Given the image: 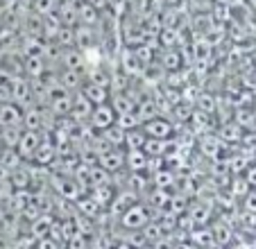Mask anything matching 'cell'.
<instances>
[{
	"mask_svg": "<svg viewBox=\"0 0 256 249\" xmlns=\"http://www.w3.org/2000/svg\"><path fill=\"white\" fill-rule=\"evenodd\" d=\"M148 222H150V208L145 204H140V202H134L120 216V226L130 231H140Z\"/></svg>",
	"mask_w": 256,
	"mask_h": 249,
	"instance_id": "6da1fadb",
	"label": "cell"
},
{
	"mask_svg": "<svg viewBox=\"0 0 256 249\" xmlns=\"http://www.w3.org/2000/svg\"><path fill=\"white\" fill-rule=\"evenodd\" d=\"M140 130L145 132V136H148V138L170 140V136L174 134V124H172V120L164 118V116H154V118L140 122Z\"/></svg>",
	"mask_w": 256,
	"mask_h": 249,
	"instance_id": "7a4b0ae2",
	"label": "cell"
},
{
	"mask_svg": "<svg viewBox=\"0 0 256 249\" xmlns=\"http://www.w3.org/2000/svg\"><path fill=\"white\" fill-rule=\"evenodd\" d=\"M10 88H12V102L20 109L34 106V88L32 82L20 80V77H12L10 80Z\"/></svg>",
	"mask_w": 256,
	"mask_h": 249,
	"instance_id": "3957f363",
	"label": "cell"
},
{
	"mask_svg": "<svg viewBox=\"0 0 256 249\" xmlns=\"http://www.w3.org/2000/svg\"><path fill=\"white\" fill-rule=\"evenodd\" d=\"M88 124H91V130H96L98 134H100V132H104L106 127L116 124V111L109 106V102H106V104L93 106V114H91V118H88Z\"/></svg>",
	"mask_w": 256,
	"mask_h": 249,
	"instance_id": "277c9868",
	"label": "cell"
},
{
	"mask_svg": "<svg viewBox=\"0 0 256 249\" xmlns=\"http://www.w3.org/2000/svg\"><path fill=\"white\" fill-rule=\"evenodd\" d=\"M41 140H44V132H28L23 130V134H20V140L18 145H16V152H18L20 158H32V154L36 152V148L41 145Z\"/></svg>",
	"mask_w": 256,
	"mask_h": 249,
	"instance_id": "5b68a950",
	"label": "cell"
},
{
	"mask_svg": "<svg viewBox=\"0 0 256 249\" xmlns=\"http://www.w3.org/2000/svg\"><path fill=\"white\" fill-rule=\"evenodd\" d=\"M98 166H100L102 170H106L109 174L118 172V170L125 168V152H120V148L106 150L104 154L98 156Z\"/></svg>",
	"mask_w": 256,
	"mask_h": 249,
	"instance_id": "8992f818",
	"label": "cell"
},
{
	"mask_svg": "<svg viewBox=\"0 0 256 249\" xmlns=\"http://www.w3.org/2000/svg\"><path fill=\"white\" fill-rule=\"evenodd\" d=\"M46 118H48V111L39 109V106H28L23 109V130L28 132H44L46 130Z\"/></svg>",
	"mask_w": 256,
	"mask_h": 249,
	"instance_id": "52a82bcc",
	"label": "cell"
},
{
	"mask_svg": "<svg viewBox=\"0 0 256 249\" xmlns=\"http://www.w3.org/2000/svg\"><path fill=\"white\" fill-rule=\"evenodd\" d=\"M5 127H23V109L14 102H2L0 104V130Z\"/></svg>",
	"mask_w": 256,
	"mask_h": 249,
	"instance_id": "ba28073f",
	"label": "cell"
},
{
	"mask_svg": "<svg viewBox=\"0 0 256 249\" xmlns=\"http://www.w3.org/2000/svg\"><path fill=\"white\" fill-rule=\"evenodd\" d=\"M91 114H93V104L82 96V91H78V93H75V98H72V111H70V116H68V118H70L72 122L84 124V122H88Z\"/></svg>",
	"mask_w": 256,
	"mask_h": 249,
	"instance_id": "9c48e42d",
	"label": "cell"
},
{
	"mask_svg": "<svg viewBox=\"0 0 256 249\" xmlns=\"http://www.w3.org/2000/svg\"><path fill=\"white\" fill-rule=\"evenodd\" d=\"M64 70H86V54L78 48H66L62 52Z\"/></svg>",
	"mask_w": 256,
	"mask_h": 249,
	"instance_id": "30bf717a",
	"label": "cell"
},
{
	"mask_svg": "<svg viewBox=\"0 0 256 249\" xmlns=\"http://www.w3.org/2000/svg\"><path fill=\"white\" fill-rule=\"evenodd\" d=\"M80 91H82V96L86 98L93 106L109 102V88L106 86H98V84H91V82H84V86L80 88Z\"/></svg>",
	"mask_w": 256,
	"mask_h": 249,
	"instance_id": "8fae6325",
	"label": "cell"
},
{
	"mask_svg": "<svg viewBox=\"0 0 256 249\" xmlns=\"http://www.w3.org/2000/svg\"><path fill=\"white\" fill-rule=\"evenodd\" d=\"M54 158H57V145L48 138L41 140V145L36 148V152L32 154V161L36 163V166H50Z\"/></svg>",
	"mask_w": 256,
	"mask_h": 249,
	"instance_id": "7c38bea8",
	"label": "cell"
},
{
	"mask_svg": "<svg viewBox=\"0 0 256 249\" xmlns=\"http://www.w3.org/2000/svg\"><path fill=\"white\" fill-rule=\"evenodd\" d=\"M120 70L125 72L127 77H138L143 72V64L136 57L134 50H122L120 52Z\"/></svg>",
	"mask_w": 256,
	"mask_h": 249,
	"instance_id": "4fadbf2b",
	"label": "cell"
},
{
	"mask_svg": "<svg viewBox=\"0 0 256 249\" xmlns=\"http://www.w3.org/2000/svg\"><path fill=\"white\" fill-rule=\"evenodd\" d=\"M109 106L116 111V116H122V114H132L136 106V102L130 98V93L125 91H114V96L109 98Z\"/></svg>",
	"mask_w": 256,
	"mask_h": 249,
	"instance_id": "5bb4252c",
	"label": "cell"
},
{
	"mask_svg": "<svg viewBox=\"0 0 256 249\" xmlns=\"http://www.w3.org/2000/svg\"><path fill=\"white\" fill-rule=\"evenodd\" d=\"M148 154L143 150H127L125 152V168H130V172H145L148 170Z\"/></svg>",
	"mask_w": 256,
	"mask_h": 249,
	"instance_id": "9a60e30c",
	"label": "cell"
},
{
	"mask_svg": "<svg viewBox=\"0 0 256 249\" xmlns=\"http://www.w3.org/2000/svg\"><path fill=\"white\" fill-rule=\"evenodd\" d=\"M46 59L44 54H28V59L23 62V70L28 72L32 80H41L46 75Z\"/></svg>",
	"mask_w": 256,
	"mask_h": 249,
	"instance_id": "2e32d148",
	"label": "cell"
},
{
	"mask_svg": "<svg viewBox=\"0 0 256 249\" xmlns=\"http://www.w3.org/2000/svg\"><path fill=\"white\" fill-rule=\"evenodd\" d=\"M57 20H59V25L75 28V23L80 20V16H78V7H75V2H72V0H66V2H62V5H59Z\"/></svg>",
	"mask_w": 256,
	"mask_h": 249,
	"instance_id": "e0dca14e",
	"label": "cell"
},
{
	"mask_svg": "<svg viewBox=\"0 0 256 249\" xmlns=\"http://www.w3.org/2000/svg\"><path fill=\"white\" fill-rule=\"evenodd\" d=\"M84 82H86L84 80V70H64L62 75H59V84H62L68 93L80 91V88L84 86Z\"/></svg>",
	"mask_w": 256,
	"mask_h": 249,
	"instance_id": "ac0fdd59",
	"label": "cell"
},
{
	"mask_svg": "<svg viewBox=\"0 0 256 249\" xmlns=\"http://www.w3.org/2000/svg\"><path fill=\"white\" fill-rule=\"evenodd\" d=\"M132 197H134V192H118V195H114L112 204H109V206H112V216L114 218H118V220H120L122 213H125L127 208L134 204V200H132Z\"/></svg>",
	"mask_w": 256,
	"mask_h": 249,
	"instance_id": "d6986e66",
	"label": "cell"
},
{
	"mask_svg": "<svg viewBox=\"0 0 256 249\" xmlns=\"http://www.w3.org/2000/svg\"><path fill=\"white\" fill-rule=\"evenodd\" d=\"M100 138L104 143H109L112 148H122L125 145V132L118 127V124H112V127H106L104 132H100Z\"/></svg>",
	"mask_w": 256,
	"mask_h": 249,
	"instance_id": "ffe728a7",
	"label": "cell"
},
{
	"mask_svg": "<svg viewBox=\"0 0 256 249\" xmlns=\"http://www.w3.org/2000/svg\"><path fill=\"white\" fill-rule=\"evenodd\" d=\"M114 188H112V184H100V186H91V197L100 204V208L102 206H106V204H112V200H114Z\"/></svg>",
	"mask_w": 256,
	"mask_h": 249,
	"instance_id": "44dd1931",
	"label": "cell"
},
{
	"mask_svg": "<svg viewBox=\"0 0 256 249\" xmlns=\"http://www.w3.org/2000/svg\"><path fill=\"white\" fill-rule=\"evenodd\" d=\"M54 44L62 46V48H75V28H66V25H59L57 32L52 34Z\"/></svg>",
	"mask_w": 256,
	"mask_h": 249,
	"instance_id": "7402d4cb",
	"label": "cell"
},
{
	"mask_svg": "<svg viewBox=\"0 0 256 249\" xmlns=\"http://www.w3.org/2000/svg\"><path fill=\"white\" fill-rule=\"evenodd\" d=\"M78 208H80V216L88 218V220H93V218L100 213V204H98L91 195H82V197H80V200H78Z\"/></svg>",
	"mask_w": 256,
	"mask_h": 249,
	"instance_id": "603a6c76",
	"label": "cell"
},
{
	"mask_svg": "<svg viewBox=\"0 0 256 249\" xmlns=\"http://www.w3.org/2000/svg\"><path fill=\"white\" fill-rule=\"evenodd\" d=\"M10 184L16 188V190H28L30 184H32V174L25 168H16L10 172Z\"/></svg>",
	"mask_w": 256,
	"mask_h": 249,
	"instance_id": "cb8c5ba5",
	"label": "cell"
},
{
	"mask_svg": "<svg viewBox=\"0 0 256 249\" xmlns=\"http://www.w3.org/2000/svg\"><path fill=\"white\" fill-rule=\"evenodd\" d=\"M170 148V140H161V138H148L143 145V152L148 156H164Z\"/></svg>",
	"mask_w": 256,
	"mask_h": 249,
	"instance_id": "d4e9b609",
	"label": "cell"
},
{
	"mask_svg": "<svg viewBox=\"0 0 256 249\" xmlns=\"http://www.w3.org/2000/svg\"><path fill=\"white\" fill-rule=\"evenodd\" d=\"M50 226H52V220H50L48 216H39L36 220H32V224H30V234L34 236V238H46V236L50 234Z\"/></svg>",
	"mask_w": 256,
	"mask_h": 249,
	"instance_id": "484cf974",
	"label": "cell"
},
{
	"mask_svg": "<svg viewBox=\"0 0 256 249\" xmlns=\"http://www.w3.org/2000/svg\"><path fill=\"white\" fill-rule=\"evenodd\" d=\"M20 134H23V127H5V130H0V140L2 145L10 150H16L20 140Z\"/></svg>",
	"mask_w": 256,
	"mask_h": 249,
	"instance_id": "4316f807",
	"label": "cell"
},
{
	"mask_svg": "<svg viewBox=\"0 0 256 249\" xmlns=\"http://www.w3.org/2000/svg\"><path fill=\"white\" fill-rule=\"evenodd\" d=\"M145 140H148V136H145V132L140 130H132V132H125V148L127 150H143Z\"/></svg>",
	"mask_w": 256,
	"mask_h": 249,
	"instance_id": "83f0119b",
	"label": "cell"
},
{
	"mask_svg": "<svg viewBox=\"0 0 256 249\" xmlns=\"http://www.w3.org/2000/svg\"><path fill=\"white\" fill-rule=\"evenodd\" d=\"M20 161H23V158L18 156V152H16V150H10V148H5L2 150V154H0V166H2V168L5 170H16V168H20Z\"/></svg>",
	"mask_w": 256,
	"mask_h": 249,
	"instance_id": "f1b7e54d",
	"label": "cell"
},
{
	"mask_svg": "<svg viewBox=\"0 0 256 249\" xmlns=\"http://www.w3.org/2000/svg\"><path fill=\"white\" fill-rule=\"evenodd\" d=\"M116 124L120 127L122 132H132V130H138V127H140V120H138V116L132 111V114L116 116Z\"/></svg>",
	"mask_w": 256,
	"mask_h": 249,
	"instance_id": "f546056e",
	"label": "cell"
},
{
	"mask_svg": "<svg viewBox=\"0 0 256 249\" xmlns=\"http://www.w3.org/2000/svg\"><path fill=\"white\" fill-rule=\"evenodd\" d=\"M218 138L224 140V143H234V140L240 138V127H238V124H234V122L224 124L222 130H220V134H218Z\"/></svg>",
	"mask_w": 256,
	"mask_h": 249,
	"instance_id": "4dcf8cb0",
	"label": "cell"
},
{
	"mask_svg": "<svg viewBox=\"0 0 256 249\" xmlns=\"http://www.w3.org/2000/svg\"><path fill=\"white\" fill-rule=\"evenodd\" d=\"M164 68L170 70V72H177L179 68H182V57H179V52L168 50V52L164 54Z\"/></svg>",
	"mask_w": 256,
	"mask_h": 249,
	"instance_id": "1f68e13d",
	"label": "cell"
},
{
	"mask_svg": "<svg viewBox=\"0 0 256 249\" xmlns=\"http://www.w3.org/2000/svg\"><path fill=\"white\" fill-rule=\"evenodd\" d=\"M54 5H57V0H32L34 14H39V16H48V14H52Z\"/></svg>",
	"mask_w": 256,
	"mask_h": 249,
	"instance_id": "d6a6232c",
	"label": "cell"
},
{
	"mask_svg": "<svg viewBox=\"0 0 256 249\" xmlns=\"http://www.w3.org/2000/svg\"><path fill=\"white\" fill-rule=\"evenodd\" d=\"M150 204H152V206H156V208H166V206L170 204V195L166 192V188H156V190L152 192Z\"/></svg>",
	"mask_w": 256,
	"mask_h": 249,
	"instance_id": "836d02e7",
	"label": "cell"
},
{
	"mask_svg": "<svg viewBox=\"0 0 256 249\" xmlns=\"http://www.w3.org/2000/svg\"><path fill=\"white\" fill-rule=\"evenodd\" d=\"M202 152L206 154V156H216L218 152H220V138H213V136H206V138L202 140Z\"/></svg>",
	"mask_w": 256,
	"mask_h": 249,
	"instance_id": "e575fe53",
	"label": "cell"
},
{
	"mask_svg": "<svg viewBox=\"0 0 256 249\" xmlns=\"http://www.w3.org/2000/svg\"><path fill=\"white\" fill-rule=\"evenodd\" d=\"M198 109L202 111V114H213V111H216V100H213L208 93H202V96L198 98Z\"/></svg>",
	"mask_w": 256,
	"mask_h": 249,
	"instance_id": "d590c367",
	"label": "cell"
},
{
	"mask_svg": "<svg viewBox=\"0 0 256 249\" xmlns=\"http://www.w3.org/2000/svg\"><path fill=\"white\" fill-rule=\"evenodd\" d=\"M154 184H156V188H168V186H172V172L170 170H159V172H154Z\"/></svg>",
	"mask_w": 256,
	"mask_h": 249,
	"instance_id": "8d00e7d4",
	"label": "cell"
},
{
	"mask_svg": "<svg viewBox=\"0 0 256 249\" xmlns=\"http://www.w3.org/2000/svg\"><path fill=\"white\" fill-rule=\"evenodd\" d=\"M68 249H86V238H84V234H75L70 240H68Z\"/></svg>",
	"mask_w": 256,
	"mask_h": 249,
	"instance_id": "74e56055",
	"label": "cell"
},
{
	"mask_svg": "<svg viewBox=\"0 0 256 249\" xmlns=\"http://www.w3.org/2000/svg\"><path fill=\"white\" fill-rule=\"evenodd\" d=\"M2 102H12V88H10V80L0 82V104Z\"/></svg>",
	"mask_w": 256,
	"mask_h": 249,
	"instance_id": "f35d334b",
	"label": "cell"
},
{
	"mask_svg": "<svg viewBox=\"0 0 256 249\" xmlns=\"http://www.w3.org/2000/svg\"><path fill=\"white\" fill-rule=\"evenodd\" d=\"M36 249H59V244L54 242L50 236H46V238H39V240H36Z\"/></svg>",
	"mask_w": 256,
	"mask_h": 249,
	"instance_id": "ab89813d",
	"label": "cell"
},
{
	"mask_svg": "<svg viewBox=\"0 0 256 249\" xmlns=\"http://www.w3.org/2000/svg\"><path fill=\"white\" fill-rule=\"evenodd\" d=\"M247 208H250V211H256V195H250V200H247Z\"/></svg>",
	"mask_w": 256,
	"mask_h": 249,
	"instance_id": "60d3db41",
	"label": "cell"
},
{
	"mask_svg": "<svg viewBox=\"0 0 256 249\" xmlns=\"http://www.w3.org/2000/svg\"><path fill=\"white\" fill-rule=\"evenodd\" d=\"M5 80H12V77H10V75H7V72H5V70H2V68H0V82H5Z\"/></svg>",
	"mask_w": 256,
	"mask_h": 249,
	"instance_id": "b9f144b4",
	"label": "cell"
},
{
	"mask_svg": "<svg viewBox=\"0 0 256 249\" xmlns=\"http://www.w3.org/2000/svg\"><path fill=\"white\" fill-rule=\"evenodd\" d=\"M5 222V208H2V204H0V224Z\"/></svg>",
	"mask_w": 256,
	"mask_h": 249,
	"instance_id": "7bdbcfd3",
	"label": "cell"
},
{
	"mask_svg": "<svg viewBox=\"0 0 256 249\" xmlns=\"http://www.w3.org/2000/svg\"><path fill=\"white\" fill-rule=\"evenodd\" d=\"M116 249H132V247H130V244H127V242H120Z\"/></svg>",
	"mask_w": 256,
	"mask_h": 249,
	"instance_id": "ee69618b",
	"label": "cell"
},
{
	"mask_svg": "<svg viewBox=\"0 0 256 249\" xmlns=\"http://www.w3.org/2000/svg\"><path fill=\"white\" fill-rule=\"evenodd\" d=\"M2 150H5V145H2V140H0V154H2Z\"/></svg>",
	"mask_w": 256,
	"mask_h": 249,
	"instance_id": "f6af8a7d",
	"label": "cell"
}]
</instances>
